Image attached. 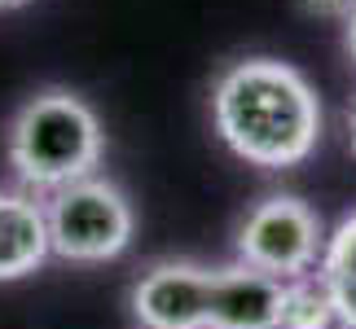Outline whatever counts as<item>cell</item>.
Wrapping results in <instances>:
<instances>
[{"instance_id":"6da1fadb","label":"cell","mask_w":356,"mask_h":329,"mask_svg":"<svg viewBox=\"0 0 356 329\" xmlns=\"http://www.w3.org/2000/svg\"><path fill=\"white\" fill-rule=\"evenodd\" d=\"M211 119L229 154L264 171L299 167L325 132L317 88L282 58L229 62L211 88Z\"/></svg>"},{"instance_id":"7a4b0ae2","label":"cell","mask_w":356,"mask_h":329,"mask_svg":"<svg viewBox=\"0 0 356 329\" xmlns=\"http://www.w3.org/2000/svg\"><path fill=\"white\" fill-rule=\"evenodd\" d=\"M5 154L22 189L58 194V189L97 176L106 158L102 119L71 88H40L9 119Z\"/></svg>"},{"instance_id":"3957f363","label":"cell","mask_w":356,"mask_h":329,"mask_svg":"<svg viewBox=\"0 0 356 329\" xmlns=\"http://www.w3.org/2000/svg\"><path fill=\"white\" fill-rule=\"evenodd\" d=\"M44 224L49 255L66 259V264H111L132 246L136 211L132 198L111 176H84V180L49 194Z\"/></svg>"},{"instance_id":"277c9868","label":"cell","mask_w":356,"mask_h":329,"mask_svg":"<svg viewBox=\"0 0 356 329\" xmlns=\"http://www.w3.org/2000/svg\"><path fill=\"white\" fill-rule=\"evenodd\" d=\"M234 251H238V264L268 272L277 281H295L317 272L325 251V224L304 198L268 194L238 219Z\"/></svg>"},{"instance_id":"5b68a950","label":"cell","mask_w":356,"mask_h":329,"mask_svg":"<svg viewBox=\"0 0 356 329\" xmlns=\"http://www.w3.org/2000/svg\"><path fill=\"white\" fill-rule=\"evenodd\" d=\"M207 298L211 268L189 259H163L132 281L128 307L136 329H207Z\"/></svg>"},{"instance_id":"8992f818","label":"cell","mask_w":356,"mask_h":329,"mask_svg":"<svg viewBox=\"0 0 356 329\" xmlns=\"http://www.w3.org/2000/svg\"><path fill=\"white\" fill-rule=\"evenodd\" d=\"M282 285L268 272L246 264L211 268V298H207V329H277L282 321Z\"/></svg>"},{"instance_id":"52a82bcc","label":"cell","mask_w":356,"mask_h":329,"mask_svg":"<svg viewBox=\"0 0 356 329\" xmlns=\"http://www.w3.org/2000/svg\"><path fill=\"white\" fill-rule=\"evenodd\" d=\"M49 224L31 189H0V281H22L44 268Z\"/></svg>"},{"instance_id":"ba28073f","label":"cell","mask_w":356,"mask_h":329,"mask_svg":"<svg viewBox=\"0 0 356 329\" xmlns=\"http://www.w3.org/2000/svg\"><path fill=\"white\" fill-rule=\"evenodd\" d=\"M317 277L334 298L339 325L356 329V211L339 219L334 233H325V251L317 264Z\"/></svg>"},{"instance_id":"9c48e42d","label":"cell","mask_w":356,"mask_h":329,"mask_svg":"<svg viewBox=\"0 0 356 329\" xmlns=\"http://www.w3.org/2000/svg\"><path fill=\"white\" fill-rule=\"evenodd\" d=\"M277 329H343L334 312V298L325 290V281L317 272L295 277L282 285V321Z\"/></svg>"},{"instance_id":"30bf717a","label":"cell","mask_w":356,"mask_h":329,"mask_svg":"<svg viewBox=\"0 0 356 329\" xmlns=\"http://www.w3.org/2000/svg\"><path fill=\"white\" fill-rule=\"evenodd\" d=\"M295 5L304 9L308 18H339V22H343L348 13L356 9V0H295Z\"/></svg>"},{"instance_id":"8fae6325","label":"cell","mask_w":356,"mask_h":329,"mask_svg":"<svg viewBox=\"0 0 356 329\" xmlns=\"http://www.w3.org/2000/svg\"><path fill=\"white\" fill-rule=\"evenodd\" d=\"M343 49H348V58L356 62V9L343 18Z\"/></svg>"},{"instance_id":"7c38bea8","label":"cell","mask_w":356,"mask_h":329,"mask_svg":"<svg viewBox=\"0 0 356 329\" xmlns=\"http://www.w3.org/2000/svg\"><path fill=\"white\" fill-rule=\"evenodd\" d=\"M18 5H26V0H0V9H18Z\"/></svg>"},{"instance_id":"4fadbf2b","label":"cell","mask_w":356,"mask_h":329,"mask_svg":"<svg viewBox=\"0 0 356 329\" xmlns=\"http://www.w3.org/2000/svg\"><path fill=\"white\" fill-rule=\"evenodd\" d=\"M352 149H356V106H352Z\"/></svg>"}]
</instances>
